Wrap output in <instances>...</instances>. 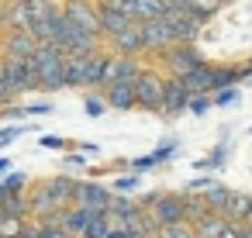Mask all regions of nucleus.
Segmentation results:
<instances>
[{"instance_id": "nucleus-33", "label": "nucleus", "mask_w": 252, "mask_h": 238, "mask_svg": "<svg viewBox=\"0 0 252 238\" xmlns=\"http://www.w3.org/2000/svg\"><path fill=\"white\" fill-rule=\"evenodd\" d=\"M211 104H214V93H193V97H190V111H193V114H207Z\"/></svg>"}, {"instance_id": "nucleus-6", "label": "nucleus", "mask_w": 252, "mask_h": 238, "mask_svg": "<svg viewBox=\"0 0 252 238\" xmlns=\"http://www.w3.org/2000/svg\"><path fill=\"white\" fill-rule=\"evenodd\" d=\"M66 18L76 21L80 28L94 31V35H104V25H100V4H90V0H66Z\"/></svg>"}, {"instance_id": "nucleus-8", "label": "nucleus", "mask_w": 252, "mask_h": 238, "mask_svg": "<svg viewBox=\"0 0 252 238\" xmlns=\"http://www.w3.org/2000/svg\"><path fill=\"white\" fill-rule=\"evenodd\" d=\"M190 87L183 83V76H166V100H162V114L166 118H176V114H183L187 107H190Z\"/></svg>"}, {"instance_id": "nucleus-44", "label": "nucleus", "mask_w": 252, "mask_h": 238, "mask_svg": "<svg viewBox=\"0 0 252 238\" xmlns=\"http://www.w3.org/2000/svg\"><path fill=\"white\" fill-rule=\"evenodd\" d=\"M52 111V104H32L28 107V114H49Z\"/></svg>"}, {"instance_id": "nucleus-38", "label": "nucleus", "mask_w": 252, "mask_h": 238, "mask_svg": "<svg viewBox=\"0 0 252 238\" xmlns=\"http://www.w3.org/2000/svg\"><path fill=\"white\" fill-rule=\"evenodd\" d=\"M4 183H7V190H11V193H25V186H28V176H25V173H11Z\"/></svg>"}, {"instance_id": "nucleus-47", "label": "nucleus", "mask_w": 252, "mask_h": 238, "mask_svg": "<svg viewBox=\"0 0 252 238\" xmlns=\"http://www.w3.org/2000/svg\"><path fill=\"white\" fill-rule=\"evenodd\" d=\"M11 197V190H7V183H0V207H4V200Z\"/></svg>"}, {"instance_id": "nucleus-18", "label": "nucleus", "mask_w": 252, "mask_h": 238, "mask_svg": "<svg viewBox=\"0 0 252 238\" xmlns=\"http://www.w3.org/2000/svg\"><path fill=\"white\" fill-rule=\"evenodd\" d=\"M49 186H52V197H56L59 207H73V204H76V193H80V183H76V179L56 176V179H49Z\"/></svg>"}, {"instance_id": "nucleus-11", "label": "nucleus", "mask_w": 252, "mask_h": 238, "mask_svg": "<svg viewBox=\"0 0 252 238\" xmlns=\"http://www.w3.org/2000/svg\"><path fill=\"white\" fill-rule=\"evenodd\" d=\"M111 190L100 186V183H80V193H76V204H87L94 210H111Z\"/></svg>"}, {"instance_id": "nucleus-51", "label": "nucleus", "mask_w": 252, "mask_h": 238, "mask_svg": "<svg viewBox=\"0 0 252 238\" xmlns=\"http://www.w3.org/2000/svg\"><path fill=\"white\" fill-rule=\"evenodd\" d=\"M221 4H235V0H221Z\"/></svg>"}, {"instance_id": "nucleus-9", "label": "nucleus", "mask_w": 252, "mask_h": 238, "mask_svg": "<svg viewBox=\"0 0 252 238\" xmlns=\"http://www.w3.org/2000/svg\"><path fill=\"white\" fill-rule=\"evenodd\" d=\"M111 52L114 56H142L145 52V38H142V21H131L125 31L111 35Z\"/></svg>"}, {"instance_id": "nucleus-23", "label": "nucleus", "mask_w": 252, "mask_h": 238, "mask_svg": "<svg viewBox=\"0 0 252 238\" xmlns=\"http://www.w3.org/2000/svg\"><path fill=\"white\" fill-rule=\"evenodd\" d=\"M249 210H252V197L231 193V200H228V207H224V217H228V221H249Z\"/></svg>"}, {"instance_id": "nucleus-20", "label": "nucleus", "mask_w": 252, "mask_h": 238, "mask_svg": "<svg viewBox=\"0 0 252 238\" xmlns=\"http://www.w3.org/2000/svg\"><path fill=\"white\" fill-rule=\"evenodd\" d=\"M193 228H197V235H200V238H221V235H224V228H228V217H224L221 210H211L207 217L193 221Z\"/></svg>"}, {"instance_id": "nucleus-30", "label": "nucleus", "mask_w": 252, "mask_h": 238, "mask_svg": "<svg viewBox=\"0 0 252 238\" xmlns=\"http://www.w3.org/2000/svg\"><path fill=\"white\" fill-rule=\"evenodd\" d=\"M21 231H25V221L21 217H0V235H7V238H21Z\"/></svg>"}, {"instance_id": "nucleus-31", "label": "nucleus", "mask_w": 252, "mask_h": 238, "mask_svg": "<svg viewBox=\"0 0 252 238\" xmlns=\"http://www.w3.org/2000/svg\"><path fill=\"white\" fill-rule=\"evenodd\" d=\"M138 207H142V204H135V200H128L125 193L111 200V214H114V217H125V214H131V210H138Z\"/></svg>"}, {"instance_id": "nucleus-14", "label": "nucleus", "mask_w": 252, "mask_h": 238, "mask_svg": "<svg viewBox=\"0 0 252 238\" xmlns=\"http://www.w3.org/2000/svg\"><path fill=\"white\" fill-rule=\"evenodd\" d=\"M145 66H138L135 56H114V73H111V83H138ZM107 83V87H111Z\"/></svg>"}, {"instance_id": "nucleus-5", "label": "nucleus", "mask_w": 252, "mask_h": 238, "mask_svg": "<svg viewBox=\"0 0 252 238\" xmlns=\"http://www.w3.org/2000/svg\"><path fill=\"white\" fill-rule=\"evenodd\" d=\"M38 38L25 28H7L4 42H0V52H4V59H32L38 52Z\"/></svg>"}, {"instance_id": "nucleus-49", "label": "nucleus", "mask_w": 252, "mask_h": 238, "mask_svg": "<svg viewBox=\"0 0 252 238\" xmlns=\"http://www.w3.org/2000/svg\"><path fill=\"white\" fill-rule=\"evenodd\" d=\"M4 169H7V159H0V173H4Z\"/></svg>"}, {"instance_id": "nucleus-34", "label": "nucleus", "mask_w": 252, "mask_h": 238, "mask_svg": "<svg viewBox=\"0 0 252 238\" xmlns=\"http://www.w3.org/2000/svg\"><path fill=\"white\" fill-rule=\"evenodd\" d=\"M100 4H111V7H118V11H125L128 18L138 21V0H100Z\"/></svg>"}, {"instance_id": "nucleus-26", "label": "nucleus", "mask_w": 252, "mask_h": 238, "mask_svg": "<svg viewBox=\"0 0 252 238\" xmlns=\"http://www.w3.org/2000/svg\"><path fill=\"white\" fill-rule=\"evenodd\" d=\"M187 11H190L197 21H204V25H207V21H211V18L221 11V0H190V4H187Z\"/></svg>"}, {"instance_id": "nucleus-50", "label": "nucleus", "mask_w": 252, "mask_h": 238, "mask_svg": "<svg viewBox=\"0 0 252 238\" xmlns=\"http://www.w3.org/2000/svg\"><path fill=\"white\" fill-rule=\"evenodd\" d=\"M21 238H38V235H21Z\"/></svg>"}, {"instance_id": "nucleus-12", "label": "nucleus", "mask_w": 252, "mask_h": 238, "mask_svg": "<svg viewBox=\"0 0 252 238\" xmlns=\"http://www.w3.org/2000/svg\"><path fill=\"white\" fill-rule=\"evenodd\" d=\"M183 83L190 87V93H214V66H211V62L193 66V69L183 76Z\"/></svg>"}, {"instance_id": "nucleus-13", "label": "nucleus", "mask_w": 252, "mask_h": 238, "mask_svg": "<svg viewBox=\"0 0 252 238\" xmlns=\"http://www.w3.org/2000/svg\"><path fill=\"white\" fill-rule=\"evenodd\" d=\"M107 104H111L114 111H131V107H138V90H135V83H111V87H107Z\"/></svg>"}, {"instance_id": "nucleus-10", "label": "nucleus", "mask_w": 252, "mask_h": 238, "mask_svg": "<svg viewBox=\"0 0 252 238\" xmlns=\"http://www.w3.org/2000/svg\"><path fill=\"white\" fill-rule=\"evenodd\" d=\"M111 73H114V52L107 56L104 49L90 56V69H87V90H97V87H107L111 83Z\"/></svg>"}, {"instance_id": "nucleus-41", "label": "nucleus", "mask_w": 252, "mask_h": 238, "mask_svg": "<svg viewBox=\"0 0 252 238\" xmlns=\"http://www.w3.org/2000/svg\"><path fill=\"white\" fill-rule=\"evenodd\" d=\"M211 183H214V179H204V176H200V179H193V183H187V190H193V193H204V190H207Z\"/></svg>"}, {"instance_id": "nucleus-39", "label": "nucleus", "mask_w": 252, "mask_h": 238, "mask_svg": "<svg viewBox=\"0 0 252 238\" xmlns=\"http://www.w3.org/2000/svg\"><path fill=\"white\" fill-rule=\"evenodd\" d=\"M104 107H107V104H104V97H97V93H90V97H87V114H90V118H100V114H104Z\"/></svg>"}, {"instance_id": "nucleus-53", "label": "nucleus", "mask_w": 252, "mask_h": 238, "mask_svg": "<svg viewBox=\"0 0 252 238\" xmlns=\"http://www.w3.org/2000/svg\"><path fill=\"white\" fill-rule=\"evenodd\" d=\"M0 238H7V235H0Z\"/></svg>"}, {"instance_id": "nucleus-29", "label": "nucleus", "mask_w": 252, "mask_h": 238, "mask_svg": "<svg viewBox=\"0 0 252 238\" xmlns=\"http://www.w3.org/2000/svg\"><path fill=\"white\" fill-rule=\"evenodd\" d=\"M166 0H138V21H152V18H162L166 14Z\"/></svg>"}, {"instance_id": "nucleus-48", "label": "nucleus", "mask_w": 252, "mask_h": 238, "mask_svg": "<svg viewBox=\"0 0 252 238\" xmlns=\"http://www.w3.org/2000/svg\"><path fill=\"white\" fill-rule=\"evenodd\" d=\"M7 14H11L7 7H0V28H7Z\"/></svg>"}, {"instance_id": "nucleus-22", "label": "nucleus", "mask_w": 252, "mask_h": 238, "mask_svg": "<svg viewBox=\"0 0 252 238\" xmlns=\"http://www.w3.org/2000/svg\"><path fill=\"white\" fill-rule=\"evenodd\" d=\"M111 224H114V214H111V210H94V217H90L83 238H107Z\"/></svg>"}, {"instance_id": "nucleus-36", "label": "nucleus", "mask_w": 252, "mask_h": 238, "mask_svg": "<svg viewBox=\"0 0 252 238\" xmlns=\"http://www.w3.org/2000/svg\"><path fill=\"white\" fill-rule=\"evenodd\" d=\"M173 152H176V142H166V145H159V149L149 155V166H159V162H166Z\"/></svg>"}, {"instance_id": "nucleus-15", "label": "nucleus", "mask_w": 252, "mask_h": 238, "mask_svg": "<svg viewBox=\"0 0 252 238\" xmlns=\"http://www.w3.org/2000/svg\"><path fill=\"white\" fill-rule=\"evenodd\" d=\"M90 217H94V207H87V204H73V207H66V217H63V228H66L69 235H76V238H83V231H87V224H90Z\"/></svg>"}, {"instance_id": "nucleus-16", "label": "nucleus", "mask_w": 252, "mask_h": 238, "mask_svg": "<svg viewBox=\"0 0 252 238\" xmlns=\"http://www.w3.org/2000/svg\"><path fill=\"white\" fill-rule=\"evenodd\" d=\"M87 69H90V56H66V87H83L87 90Z\"/></svg>"}, {"instance_id": "nucleus-7", "label": "nucleus", "mask_w": 252, "mask_h": 238, "mask_svg": "<svg viewBox=\"0 0 252 238\" xmlns=\"http://www.w3.org/2000/svg\"><path fill=\"white\" fill-rule=\"evenodd\" d=\"M149 210L159 221V228L162 224H173V221H187V200H183V193H159Z\"/></svg>"}, {"instance_id": "nucleus-46", "label": "nucleus", "mask_w": 252, "mask_h": 238, "mask_svg": "<svg viewBox=\"0 0 252 238\" xmlns=\"http://www.w3.org/2000/svg\"><path fill=\"white\" fill-rule=\"evenodd\" d=\"M242 224V238H252V221H238Z\"/></svg>"}, {"instance_id": "nucleus-17", "label": "nucleus", "mask_w": 252, "mask_h": 238, "mask_svg": "<svg viewBox=\"0 0 252 238\" xmlns=\"http://www.w3.org/2000/svg\"><path fill=\"white\" fill-rule=\"evenodd\" d=\"M131 21H135V18H128L125 11H118V7H111V4H100V25H104V35H107V38L118 35V31H125Z\"/></svg>"}, {"instance_id": "nucleus-28", "label": "nucleus", "mask_w": 252, "mask_h": 238, "mask_svg": "<svg viewBox=\"0 0 252 238\" xmlns=\"http://www.w3.org/2000/svg\"><path fill=\"white\" fill-rule=\"evenodd\" d=\"M159 238H197V228L193 221H173L159 228Z\"/></svg>"}, {"instance_id": "nucleus-21", "label": "nucleus", "mask_w": 252, "mask_h": 238, "mask_svg": "<svg viewBox=\"0 0 252 238\" xmlns=\"http://www.w3.org/2000/svg\"><path fill=\"white\" fill-rule=\"evenodd\" d=\"M183 200H187V221H200V217H207L214 207L207 204V197L204 193H193V190H183Z\"/></svg>"}, {"instance_id": "nucleus-2", "label": "nucleus", "mask_w": 252, "mask_h": 238, "mask_svg": "<svg viewBox=\"0 0 252 238\" xmlns=\"http://www.w3.org/2000/svg\"><path fill=\"white\" fill-rule=\"evenodd\" d=\"M135 90H138V107L142 111H162V100H166V76H159V69H142V76H138V83H135Z\"/></svg>"}, {"instance_id": "nucleus-25", "label": "nucleus", "mask_w": 252, "mask_h": 238, "mask_svg": "<svg viewBox=\"0 0 252 238\" xmlns=\"http://www.w3.org/2000/svg\"><path fill=\"white\" fill-rule=\"evenodd\" d=\"M231 193H235V190H228V186H224V183H218V179H214V183H211V186L204 190V197H207V204H211L214 210H221V214H224V207H228V200H231Z\"/></svg>"}, {"instance_id": "nucleus-43", "label": "nucleus", "mask_w": 252, "mask_h": 238, "mask_svg": "<svg viewBox=\"0 0 252 238\" xmlns=\"http://www.w3.org/2000/svg\"><path fill=\"white\" fill-rule=\"evenodd\" d=\"M21 135V128H4V131H0V145H7V142H14Z\"/></svg>"}, {"instance_id": "nucleus-19", "label": "nucleus", "mask_w": 252, "mask_h": 238, "mask_svg": "<svg viewBox=\"0 0 252 238\" xmlns=\"http://www.w3.org/2000/svg\"><path fill=\"white\" fill-rule=\"evenodd\" d=\"M28 200H32V217H38V221H42L49 210H56V207H59V204H56V197H52V186H49V179H45L42 186H35Z\"/></svg>"}, {"instance_id": "nucleus-42", "label": "nucleus", "mask_w": 252, "mask_h": 238, "mask_svg": "<svg viewBox=\"0 0 252 238\" xmlns=\"http://www.w3.org/2000/svg\"><path fill=\"white\" fill-rule=\"evenodd\" d=\"M221 238H242V224H238V221H228V228H224Z\"/></svg>"}, {"instance_id": "nucleus-40", "label": "nucleus", "mask_w": 252, "mask_h": 238, "mask_svg": "<svg viewBox=\"0 0 252 238\" xmlns=\"http://www.w3.org/2000/svg\"><path fill=\"white\" fill-rule=\"evenodd\" d=\"M14 90H11V80H7V66L0 62V100H11Z\"/></svg>"}, {"instance_id": "nucleus-4", "label": "nucleus", "mask_w": 252, "mask_h": 238, "mask_svg": "<svg viewBox=\"0 0 252 238\" xmlns=\"http://www.w3.org/2000/svg\"><path fill=\"white\" fill-rule=\"evenodd\" d=\"M204 62V56L193 49V42H176L173 49H166L162 52V66L173 73V76H187L193 66H200Z\"/></svg>"}, {"instance_id": "nucleus-24", "label": "nucleus", "mask_w": 252, "mask_h": 238, "mask_svg": "<svg viewBox=\"0 0 252 238\" xmlns=\"http://www.w3.org/2000/svg\"><path fill=\"white\" fill-rule=\"evenodd\" d=\"M4 214H7V217L28 221V217H32V200H28L25 193H11V197L4 200Z\"/></svg>"}, {"instance_id": "nucleus-37", "label": "nucleus", "mask_w": 252, "mask_h": 238, "mask_svg": "<svg viewBox=\"0 0 252 238\" xmlns=\"http://www.w3.org/2000/svg\"><path fill=\"white\" fill-rule=\"evenodd\" d=\"M114 190H118V193H135V190H138V176H135V173H131V176H118V179H114Z\"/></svg>"}, {"instance_id": "nucleus-3", "label": "nucleus", "mask_w": 252, "mask_h": 238, "mask_svg": "<svg viewBox=\"0 0 252 238\" xmlns=\"http://www.w3.org/2000/svg\"><path fill=\"white\" fill-rule=\"evenodd\" d=\"M142 38H145V52H152V56H162L166 49H173V45H176L173 25H169L166 18L142 21Z\"/></svg>"}, {"instance_id": "nucleus-27", "label": "nucleus", "mask_w": 252, "mask_h": 238, "mask_svg": "<svg viewBox=\"0 0 252 238\" xmlns=\"http://www.w3.org/2000/svg\"><path fill=\"white\" fill-rule=\"evenodd\" d=\"M242 66H214V90H224V87H235L242 80Z\"/></svg>"}, {"instance_id": "nucleus-32", "label": "nucleus", "mask_w": 252, "mask_h": 238, "mask_svg": "<svg viewBox=\"0 0 252 238\" xmlns=\"http://www.w3.org/2000/svg\"><path fill=\"white\" fill-rule=\"evenodd\" d=\"M38 238H73L63 224H49V221H38Z\"/></svg>"}, {"instance_id": "nucleus-45", "label": "nucleus", "mask_w": 252, "mask_h": 238, "mask_svg": "<svg viewBox=\"0 0 252 238\" xmlns=\"http://www.w3.org/2000/svg\"><path fill=\"white\" fill-rule=\"evenodd\" d=\"M42 145H45V149H63V142H59V138H49V135H42Z\"/></svg>"}, {"instance_id": "nucleus-35", "label": "nucleus", "mask_w": 252, "mask_h": 238, "mask_svg": "<svg viewBox=\"0 0 252 238\" xmlns=\"http://www.w3.org/2000/svg\"><path fill=\"white\" fill-rule=\"evenodd\" d=\"M238 100V93H235V87H224V90H214V107H231Z\"/></svg>"}, {"instance_id": "nucleus-52", "label": "nucleus", "mask_w": 252, "mask_h": 238, "mask_svg": "<svg viewBox=\"0 0 252 238\" xmlns=\"http://www.w3.org/2000/svg\"><path fill=\"white\" fill-rule=\"evenodd\" d=\"M249 221H252V210H249Z\"/></svg>"}, {"instance_id": "nucleus-1", "label": "nucleus", "mask_w": 252, "mask_h": 238, "mask_svg": "<svg viewBox=\"0 0 252 238\" xmlns=\"http://www.w3.org/2000/svg\"><path fill=\"white\" fill-rule=\"evenodd\" d=\"M35 66H38V87H42V93H59V90H66V56H63L52 42H42V45H38Z\"/></svg>"}]
</instances>
